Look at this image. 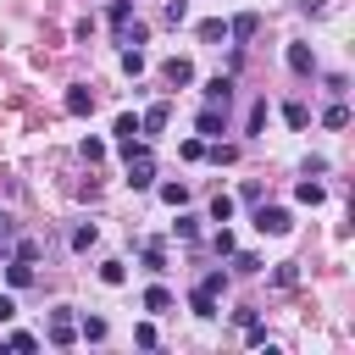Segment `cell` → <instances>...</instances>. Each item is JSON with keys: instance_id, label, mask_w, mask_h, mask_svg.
I'll return each instance as SVG.
<instances>
[{"instance_id": "6da1fadb", "label": "cell", "mask_w": 355, "mask_h": 355, "mask_svg": "<svg viewBox=\"0 0 355 355\" xmlns=\"http://www.w3.org/2000/svg\"><path fill=\"white\" fill-rule=\"evenodd\" d=\"M255 227H261V233H272V239H283V233L294 227V216H288L283 205H261V200H255Z\"/></svg>"}, {"instance_id": "7a4b0ae2", "label": "cell", "mask_w": 355, "mask_h": 355, "mask_svg": "<svg viewBox=\"0 0 355 355\" xmlns=\"http://www.w3.org/2000/svg\"><path fill=\"white\" fill-rule=\"evenodd\" d=\"M161 78H166L172 89H183V83H194V61H189V55H172V61H161Z\"/></svg>"}, {"instance_id": "3957f363", "label": "cell", "mask_w": 355, "mask_h": 355, "mask_svg": "<svg viewBox=\"0 0 355 355\" xmlns=\"http://www.w3.org/2000/svg\"><path fill=\"white\" fill-rule=\"evenodd\" d=\"M166 122H172V105H166V100H155V105L139 116V133H161Z\"/></svg>"}, {"instance_id": "277c9868", "label": "cell", "mask_w": 355, "mask_h": 355, "mask_svg": "<svg viewBox=\"0 0 355 355\" xmlns=\"http://www.w3.org/2000/svg\"><path fill=\"white\" fill-rule=\"evenodd\" d=\"M222 128H227V105H205L200 111V133L205 139H222Z\"/></svg>"}, {"instance_id": "5b68a950", "label": "cell", "mask_w": 355, "mask_h": 355, "mask_svg": "<svg viewBox=\"0 0 355 355\" xmlns=\"http://www.w3.org/2000/svg\"><path fill=\"white\" fill-rule=\"evenodd\" d=\"M44 333H50V344H72V338H78V322H72V316H67V311H55V316H50V327H44Z\"/></svg>"}, {"instance_id": "8992f818", "label": "cell", "mask_w": 355, "mask_h": 355, "mask_svg": "<svg viewBox=\"0 0 355 355\" xmlns=\"http://www.w3.org/2000/svg\"><path fill=\"white\" fill-rule=\"evenodd\" d=\"M227 100H233V78H227V72H216V78L205 83V105H227Z\"/></svg>"}, {"instance_id": "52a82bcc", "label": "cell", "mask_w": 355, "mask_h": 355, "mask_svg": "<svg viewBox=\"0 0 355 355\" xmlns=\"http://www.w3.org/2000/svg\"><path fill=\"white\" fill-rule=\"evenodd\" d=\"M288 67H294L300 78H311V72H316V55H311V44H288Z\"/></svg>"}, {"instance_id": "ba28073f", "label": "cell", "mask_w": 355, "mask_h": 355, "mask_svg": "<svg viewBox=\"0 0 355 355\" xmlns=\"http://www.w3.org/2000/svg\"><path fill=\"white\" fill-rule=\"evenodd\" d=\"M189 311H194L200 322H211V316H216V294H211V288H194V294H189Z\"/></svg>"}, {"instance_id": "9c48e42d", "label": "cell", "mask_w": 355, "mask_h": 355, "mask_svg": "<svg viewBox=\"0 0 355 355\" xmlns=\"http://www.w3.org/2000/svg\"><path fill=\"white\" fill-rule=\"evenodd\" d=\"M255 28H261V17H255V11H239V17L227 22V39H250Z\"/></svg>"}, {"instance_id": "30bf717a", "label": "cell", "mask_w": 355, "mask_h": 355, "mask_svg": "<svg viewBox=\"0 0 355 355\" xmlns=\"http://www.w3.org/2000/svg\"><path fill=\"white\" fill-rule=\"evenodd\" d=\"M67 111H72V116H89V111H94V94H89V89H67Z\"/></svg>"}, {"instance_id": "8fae6325", "label": "cell", "mask_w": 355, "mask_h": 355, "mask_svg": "<svg viewBox=\"0 0 355 355\" xmlns=\"http://www.w3.org/2000/svg\"><path fill=\"white\" fill-rule=\"evenodd\" d=\"M6 277H11V288H28V283H33V261L11 255V272H6Z\"/></svg>"}, {"instance_id": "7c38bea8", "label": "cell", "mask_w": 355, "mask_h": 355, "mask_svg": "<svg viewBox=\"0 0 355 355\" xmlns=\"http://www.w3.org/2000/svg\"><path fill=\"white\" fill-rule=\"evenodd\" d=\"M294 200H300V205H322V183H316V178L305 172V183L294 189Z\"/></svg>"}, {"instance_id": "4fadbf2b", "label": "cell", "mask_w": 355, "mask_h": 355, "mask_svg": "<svg viewBox=\"0 0 355 355\" xmlns=\"http://www.w3.org/2000/svg\"><path fill=\"white\" fill-rule=\"evenodd\" d=\"M144 311H172V294H166L161 283H150V288H144Z\"/></svg>"}, {"instance_id": "5bb4252c", "label": "cell", "mask_w": 355, "mask_h": 355, "mask_svg": "<svg viewBox=\"0 0 355 355\" xmlns=\"http://www.w3.org/2000/svg\"><path fill=\"white\" fill-rule=\"evenodd\" d=\"M122 72H128V78H139V72H144V50H139V44H128V50H122Z\"/></svg>"}, {"instance_id": "9a60e30c", "label": "cell", "mask_w": 355, "mask_h": 355, "mask_svg": "<svg viewBox=\"0 0 355 355\" xmlns=\"http://www.w3.org/2000/svg\"><path fill=\"white\" fill-rule=\"evenodd\" d=\"M111 133H116V139H122V144H133V133H139V116H133V111H122V116H116V128H111Z\"/></svg>"}, {"instance_id": "2e32d148", "label": "cell", "mask_w": 355, "mask_h": 355, "mask_svg": "<svg viewBox=\"0 0 355 355\" xmlns=\"http://www.w3.org/2000/svg\"><path fill=\"white\" fill-rule=\"evenodd\" d=\"M205 155H211L216 166H233V161H239V144H222V139H216V144H211Z\"/></svg>"}, {"instance_id": "e0dca14e", "label": "cell", "mask_w": 355, "mask_h": 355, "mask_svg": "<svg viewBox=\"0 0 355 355\" xmlns=\"http://www.w3.org/2000/svg\"><path fill=\"white\" fill-rule=\"evenodd\" d=\"M200 39H205V44H216V39H227V22H222V17H211V22H200Z\"/></svg>"}, {"instance_id": "ac0fdd59", "label": "cell", "mask_w": 355, "mask_h": 355, "mask_svg": "<svg viewBox=\"0 0 355 355\" xmlns=\"http://www.w3.org/2000/svg\"><path fill=\"white\" fill-rule=\"evenodd\" d=\"M283 122H288V128H305V122H311V111H305L300 100H288V105H283Z\"/></svg>"}, {"instance_id": "d6986e66", "label": "cell", "mask_w": 355, "mask_h": 355, "mask_svg": "<svg viewBox=\"0 0 355 355\" xmlns=\"http://www.w3.org/2000/svg\"><path fill=\"white\" fill-rule=\"evenodd\" d=\"M78 150H83V161H89V166H100V161H105V139H83Z\"/></svg>"}, {"instance_id": "ffe728a7", "label": "cell", "mask_w": 355, "mask_h": 355, "mask_svg": "<svg viewBox=\"0 0 355 355\" xmlns=\"http://www.w3.org/2000/svg\"><path fill=\"white\" fill-rule=\"evenodd\" d=\"M155 194H161V200H166V205H178V211H183V200H189V189H183V183H161V189H155Z\"/></svg>"}, {"instance_id": "44dd1931", "label": "cell", "mask_w": 355, "mask_h": 355, "mask_svg": "<svg viewBox=\"0 0 355 355\" xmlns=\"http://www.w3.org/2000/svg\"><path fill=\"white\" fill-rule=\"evenodd\" d=\"M94 239H100V227H94V222H83V227H72V250H89Z\"/></svg>"}, {"instance_id": "7402d4cb", "label": "cell", "mask_w": 355, "mask_h": 355, "mask_svg": "<svg viewBox=\"0 0 355 355\" xmlns=\"http://www.w3.org/2000/svg\"><path fill=\"white\" fill-rule=\"evenodd\" d=\"M78 333H83L89 344H100V338H105V316H83V327H78Z\"/></svg>"}, {"instance_id": "603a6c76", "label": "cell", "mask_w": 355, "mask_h": 355, "mask_svg": "<svg viewBox=\"0 0 355 355\" xmlns=\"http://www.w3.org/2000/svg\"><path fill=\"white\" fill-rule=\"evenodd\" d=\"M122 44H144V22H139V17L122 22Z\"/></svg>"}, {"instance_id": "cb8c5ba5", "label": "cell", "mask_w": 355, "mask_h": 355, "mask_svg": "<svg viewBox=\"0 0 355 355\" xmlns=\"http://www.w3.org/2000/svg\"><path fill=\"white\" fill-rule=\"evenodd\" d=\"M322 122H327V128H349V105H327Z\"/></svg>"}, {"instance_id": "d4e9b609", "label": "cell", "mask_w": 355, "mask_h": 355, "mask_svg": "<svg viewBox=\"0 0 355 355\" xmlns=\"http://www.w3.org/2000/svg\"><path fill=\"white\" fill-rule=\"evenodd\" d=\"M211 222H233V200H227V194L211 200Z\"/></svg>"}, {"instance_id": "484cf974", "label": "cell", "mask_w": 355, "mask_h": 355, "mask_svg": "<svg viewBox=\"0 0 355 355\" xmlns=\"http://www.w3.org/2000/svg\"><path fill=\"white\" fill-rule=\"evenodd\" d=\"M100 277L116 288V283H128V266H122V261H105V266H100Z\"/></svg>"}, {"instance_id": "4316f807", "label": "cell", "mask_w": 355, "mask_h": 355, "mask_svg": "<svg viewBox=\"0 0 355 355\" xmlns=\"http://www.w3.org/2000/svg\"><path fill=\"white\" fill-rule=\"evenodd\" d=\"M272 283H277V288H294V283H300V272H294V261H283V266L272 272Z\"/></svg>"}, {"instance_id": "83f0119b", "label": "cell", "mask_w": 355, "mask_h": 355, "mask_svg": "<svg viewBox=\"0 0 355 355\" xmlns=\"http://www.w3.org/2000/svg\"><path fill=\"white\" fill-rule=\"evenodd\" d=\"M172 233H178V239H194V233H200V216H178Z\"/></svg>"}, {"instance_id": "f1b7e54d", "label": "cell", "mask_w": 355, "mask_h": 355, "mask_svg": "<svg viewBox=\"0 0 355 355\" xmlns=\"http://www.w3.org/2000/svg\"><path fill=\"white\" fill-rule=\"evenodd\" d=\"M144 266H150V272H166V255H161V244H144Z\"/></svg>"}, {"instance_id": "f546056e", "label": "cell", "mask_w": 355, "mask_h": 355, "mask_svg": "<svg viewBox=\"0 0 355 355\" xmlns=\"http://www.w3.org/2000/svg\"><path fill=\"white\" fill-rule=\"evenodd\" d=\"M211 250H216V255H233V233H227V222H222V233L211 239Z\"/></svg>"}, {"instance_id": "4dcf8cb0", "label": "cell", "mask_w": 355, "mask_h": 355, "mask_svg": "<svg viewBox=\"0 0 355 355\" xmlns=\"http://www.w3.org/2000/svg\"><path fill=\"white\" fill-rule=\"evenodd\" d=\"M233 272H244V277L261 272V255H233Z\"/></svg>"}, {"instance_id": "1f68e13d", "label": "cell", "mask_w": 355, "mask_h": 355, "mask_svg": "<svg viewBox=\"0 0 355 355\" xmlns=\"http://www.w3.org/2000/svg\"><path fill=\"white\" fill-rule=\"evenodd\" d=\"M200 288H211V294H222V288H227V272H205V277H200Z\"/></svg>"}, {"instance_id": "d6a6232c", "label": "cell", "mask_w": 355, "mask_h": 355, "mask_svg": "<svg viewBox=\"0 0 355 355\" xmlns=\"http://www.w3.org/2000/svg\"><path fill=\"white\" fill-rule=\"evenodd\" d=\"M6 349H39V338H33V333H11V338H6Z\"/></svg>"}, {"instance_id": "836d02e7", "label": "cell", "mask_w": 355, "mask_h": 355, "mask_svg": "<svg viewBox=\"0 0 355 355\" xmlns=\"http://www.w3.org/2000/svg\"><path fill=\"white\" fill-rule=\"evenodd\" d=\"M183 17H189V6H183V0H166V22H172V28H178V22H183Z\"/></svg>"}, {"instance_id": "e575fe53", "label": "cell", "mask_w": 355, "mask_h": 355, "mask_svg": "<svg viewBox=\"0 0 355 355\" xmlns=\"http://www.w3.org/2000/svg\"><path fill=\"white\" fill-rule=\"evenodd\" d=\"M266 128V100H255V111H250V133H261Z\"/></svg>"}, {"instance_id": "d590c367", "label": "cell", "mask_w": 355, "mask_h": 355, "mask_svg": "<svg viewBox=\"0 0 355 355\" xmlns=\"http://www.w3.org/2000/svg\"><path fill=\"white\" fill-rule=\"evenodd\" d=\"M11 255H22V261H39V244H33V239H22V244H11Z\"/></svg>"}, {"instance_id": "8d00e7d4", "label": "cell", "mask_w": 355, "mask_h": 355, "mask_svg": "<svg viewBox=\"0 0 355 355\" xmlns=\"http://www.w3.org/2000/svg\"><path fill=\"white\" fill-rule=\"evenodd\" d=\"M133 344H144V349H150V344H155V327H150V322H139V327H133Z\"/></svg>"}, {"instance_id": "74e56055", "label": "cell", "mask_w": 355, "mask_h": 355, "mask_svg": "<svg viewBox=\"0 0 355 355\" xmlns=\"http://www.w3.org/2000/svg\"><path fill=\"white\" fill-rule=\"evenodd\" d=\"M11 316H17V300H11V294H0V322H11Z\"/></svg>"}, {"instance_id": "f35d334b", "label": "cell", "mask_w": 355, "mask_h": 355, "mask_svg": "<svg viewBox=\"0 0 355 355\" xmlns=\"http://www.w3.org/2000/svg\"><path fill=\"white\" fill-rule=\"evenodd\" d=\"M11 255V222H0V261Z\"/></svg>"}]
</instances>
